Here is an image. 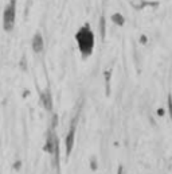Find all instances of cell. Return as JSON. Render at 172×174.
<instances>
[{
	"mask_svg": "<svg viewBox=\"0 0 172 174\" xmlns=\"http://www.w3.org/2000/svg\"><path fill=\"white\" fill-rule=\"evenodd\" d=\"M75 39H77L78 47H79V51L82 53V56H90L93 53V49H94V34L91 31V28L89 27V25H85L84 27L78 30Z\"/></svg>",
	"mask_w": 172,
	"mask_h": 174,
	"instance_id": "obj_1",
	"label": "cell"
},
{
	"mask_svg": "<svg viewBox=\"0 0 172 174\" xmlns=\"http://www.w3.org/2000/svg\"><path fill=\"white\" fill-rule=\"evenodd\" d=\"M15 19H16V1L11 0L4 8L3 12V28L4 31H12L15 26Z\"/></svg>",
	"mask_w": 172,
	"mask_h": 174,
	"instance_id": "obj_2",
	"label": "cell"
},
{
	"mask_svg": "<svg viewBox=\"0 0 172 174\" xmlns=\"http://www.w3.org/2000/svg\"><path fill=\"white\" fill-rule=\"evenodd\" d=\"M32 49L35 53H40L43 50V38L39 32H36L32 38Z\"/></svg>",
	"mask_w": 172,
	"mask_h": 174,
	"instance_id": "obj_3",
	"label": "cell"
},
{
	"mask_svg": "<svg viewBox=\"0 0 172 174\" xmlns=\"http://www.w3.org/2000/svg\"><path fill=\"white\" fill-rule=\"evenodd\" d=\"M74 134H75V128H74V125L71 127V131L67 136V143H66V147H67V154H70L71 151V147H73V139H74Z\"/></svg>",
	"mask_w": 172,
	"mask_h": 174,
	"instance_id": "obj_4",
	"label": "cell"
},
{
	"mask_svg": "<svg viewBox=\"0 0 172 174\" xmlns=\"http://www.w3.org/2000/svg\"><path fill=\"white\" fill-rule=\"evenodd\" d=\"M112 20H113V23H116L117 26H123L124 25V18L121 16V14H114L112 16Z\"/></svg>",
	"mask_w": 172,
	"mask_h": 174,
	"instance_id": "obj_5",
	"label": "cell"
},
{
	"mask_svg": "<svg viewBox=\"0 0 172 174\" xmlns=\"http://www.w3.org/2000/svg\"><path fill=\"white\" fill-rule=\"evenodd\" d=\"M43 101H45V105L47 109H51V97H50V92H46L45 94L42 96Z\"/></svg>",
	"mask_w": 172,
	"mask_h": 174,
	"instance_id": "obj_6",
	"label": "cell"
},
{
	"mask_svg": "<svg viewBox=\"0 0 172 174\" xmlns=\"http://www.w3.org/2000/svg\"><path fill=\"white\" fill-rule=\"evenodd\" d=\"M101 34H102V37H104V34H105V19L104 18H101Z\"/></svg>",
	"mask_w": 172,
	"mask_h": 174,
	"instance_id": "obj_7",
	"label": "cell"
},
{
	"mask_svg": "<svg viewBox=\"0 0 172 174\" xmlns=\"http://www.w3.org/2000/svg\"><path fill=\"white\" fill-rule=\"evenodd\" d=\"M118 174H121V169H120V171H118Z\"/></svg>",
	"mask_w": 172,
	"mask_h": 174,
	"instance_id": "obj_8",
	"label": "cell"
}]
</instances>
